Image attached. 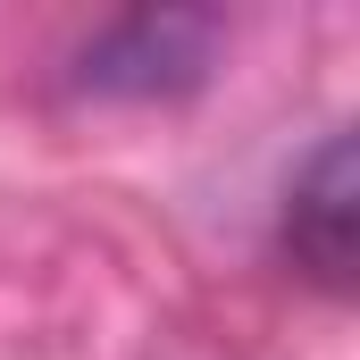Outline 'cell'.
I'll list each match as a JSON object with an SVG mask.
<instances>
[{
    "instance_id": "6da1fadb",
    "label": "cell",
    "mask_w": 360,
    "mask_h": 360,
    "mask_svg": "<svg viewBox=\"0 0 360 360\" xmlns=\"http://www.w3.org/2000/svg\"><path fill=\"white\" fill-rule=\"evenodd\" d=\"M226 25L210 8H134L117 17L109 34H92L84 59H76V92H101V101H168V92H193L210 76Z\"/></svg>"
},
{
    "instance_id": "7a4b0ae2",
    "label": "cell",
    "mask_w": 360,
    "mask_h": 360,
    "mask_svg": "<svg viewBox=\"0 0 360 360\" xmlns=\"http://www.w3.org/2000/svg\"><path fill=\"white\" fill-rule=\"evenodd\" d=\"M285 260L310 276L319 293H352V260H360V160L352 134H327L293 184H285Z\"/></svg>"
}]
</instances>
